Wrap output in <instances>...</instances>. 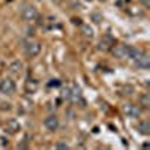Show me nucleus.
Segmentation results:
<instances>
[{"mask_svg":"<svg viewBox=\"0 0 150 150\" xmlns=\"http://www.w3.org/2000/svg\"><path fill=\"white\" fill-rule=\"evenodd\" d=\"M15 89H17V86L11 78H3L2 81H0V93L11 96V95L15 93Z\"/></svg>","mask_w":150,"mask_h":150,"instance_id":"f257e3e1","label":"nucleus"},{"mask_svg":"<svg viewBox=\"0 0 150 150\" xmlns=\"http://www.w3.org/2000/svg\"><path fill=\"white\" fill-rule=\"evenodd\" d=\"M111 51L116 59H128L129 51H131V45H114L111 48Z\"/></svg>","mask_w":150,"mask_h":150,"instance_id":"f03ea898","label":"nucleus"},{"mask_svg":"<svg viewBox=\"0 0 150 150\" xmlns=\"http://www.w3.org/2000/svg\"><path fill=\"white\" fill-rule=\"evenodd\" d=\"M123 112L131 119H138L141 117V108L135 104H125L123 105Z\"/></svg>","mask_w":150,"mask_h":150,"instance_id":"7ed1b4c3","label":"nucleus"},{"mask_svg":"<svg viewBox=\"0 0 150 150\" xmlns=\"http://www.w3.org/2000/svg\"><path fill=\"white\" fill-rule=\"evenodd\" d=\"M116 45V39L112 38L111 35H105L101 42H99V47L98 50H101V51H111V48Z\"/></svg>","mask_w":150,"mask_h":150,"instance_id":"20e7f679","label":"nucleus"},{"mask_svg":"<svg viewBox=\"0 0 150 150\" xmlns=\"http://www.w3.org/2000/svg\"><path fill=\"white\" fill-rule=\"evenodd\" d=\"M44 125H45V128L50 131V132H56L60 126V122H59V117L51 114V116H48L45 120H44Z\"/></svg>","mask_w":150,"mask_h":150,"instance_id":"39448f33","label":"nucleus"},{"mask_svg":"<svg viewBox=\"0 0 150 150\" xmlns=\"http://www.w3.org/2000/svg\"><path fill=\"white\" fill-rule=\"evenodd\" d=\"M21 18L24 21H35L38 18V9L35 6H26L21 12Z\"/></svg>","mask_w":150,"mask_h":150,"instance_id":"423d86ee","label":"nucleus"},{"mask_svg":"<svg viewBox=\"0 0 150 150\" xmlns=\"http://www.w3.org/2000/svg\"><path fill=\"white\" fill-rule=\"evenodd\" d=\"M134 65H135L137 69H144V71L149 69L150 68V56L143 53L137 60H134Z\"/></svg>","mask_w":150,"mask_h":150,"instance_id":"0eeeda50","label":"nucleus"},{"mask_svg":"<svg viewBox=\"0 0 150 150\" xmlns=\"http://www.w3.org/2000/svg\"><path fill=\"white\" fill-rule=\"evenodd\" d=\"M24 51H26V54L29 57H36L41 53V44L39 42H29L26 45V48H24Z\"/></svg>","mask_w":150,"mask_h":150,"instance_id":"6e6552de","label":"nucleus"},{"mask_svg":"<svg viewBox=\"0 0 150 150\" xmlns=\"http://www.w3.org/2000/svg\"><path fill=\"white\" fill-rule=\"evenodd\" d=\"M20 129H21V125L17 122V120H8L6 122V125H5V131L9 134V135H15V134H18L20 132Z\"/></svg>","mask_w":150,"mask_h":150,"instance_id":"1a4fd4ad","label":"nucleus"},{"mask_svg":"<svg viewBox=\"0 0 150 150\" xmlns=\"http://www.w3.org/2000/svg\"><path fill=\"white\" fill-rule=\"evenodd\" d=\"M23 71H24V63H23L21 60H14L9 65V72L14 74V75H21Z\"/></svg>","mask_w":150,"mask_h":150,"instance_id":"9d476101","label":"nucleus"},{"mask_svg":"<svg viewBox=\"0 0 150 150\" xmlns=\"http://www.w3.org/2000/svg\"><path fill=\"white\" fill-rule=\"evenodd\" d=\"M68 101H71V102L81 101V89H80V87H77V86L69 87V99H68Z\"/></svg>","mask_w":150,"mask_h":150,"instance_id":"9b49d317","label":"nucleus"},{"mask_svg":"<svg viewBox=\"0 0 150 150\" xmlns=\"http://www.w3.org/2000/svg\"><path fill=\"white\" fill-rule=\"evenodd\" d=\"M137 131H138L141 135H150V123H149V122H141V123H138Z\"/></svg>","mask_w":150,"mask_h":150,"instance_id":"f8f14e48","label":"nucleus"},{"mask_svg":"<svg viewBox=\"0 0 150 150\" xmlns=\"http://www.w3.org/2000/svg\"><path fill=\"white\" fill-rule=\"evenodd\" d=\"M143 54V51L141 50H138V48H135V47H131V51H129V57L128 59H132V60H137L140 56Z\"/></svg>","mask_w":150,"mask_h":150,"instance_id":"ddd939ff","label":"nucleus"},{"mask_svg":"<svg viewBox=\"0 0 150 150\" xmlns=\"http://www.w3.org/2000/svg\"><path fill=\"white\" fill-rule=\"evenodd\" d=\"M140 105H141L143 108H146V110L150 107V95L144 93V95L140 98Z\"/></svg>","mask_w":150,"mask_h":150,"instance_id":"4468645a","label":"nucleus"},{"mask_svg":"<svg viewBox=\"0 0 150 150\" xmlns=\"http://www.w3.org/2000/svg\"><path fill=\"white\" fill-rule=\"evenodd\" d=\"M36 89H38V83H36V81H33V80H32V81H29V83L26 84V90H27L29 93H33Z\"/></svg>","mask_w":150,"mask_h":150,"instance_id":"2eb2a0df","label":"nucleus"},{"mask_svg":"<svg viewBox=\"0 0 150 150\" xmlns=\"http://www.w3.org/2000/svg\"><path fill=\"white\" fill-rule=\"evenodd\" d=\"M81 30H83L84 36H87V38H92V36H93V29H92L90 26H83Z\"/></svg>","mask_w":150,"mask_h":150,"instance_id":"dca6fc26","label":"nucleus"},{"mask_svg":"<svg viewBox=\"0 0 150 150\" xmlns=\"http://www.w3.org/2000/svg\"><path fill=\"white\" fill-rule=\"evenodd\" d=\"M62 83L59 81V80H51V81H50L48 83V87H59Z\"/></svg>","mask_w":150,"mask_h":150,"instance_id":"f3484780","label":"nucleus"},{"mask_svg":"<svg viewBox=\"0 0 150 150\" xmlns=\"http://www.w3.org/2000/svg\"><path fill=\"white\" fill-rule=\"evenodd\" d=\"M92 18L95 20V23H101V21H102V17L99 15V14H93V15H92Z\"/></svg>","mask_w":150,"mask_h":150,"instance_id":"a211bd4d","label":"nucleus"},{"mask_svg":"<svg viewBox=\"0 0 150 150\" xmlns=\"http://www.w3.org/2000/svg\"><path fill=\"white\" fill-rule=\"evenodd\" d=\"M56 149H65V150H66V149H69V146L65 144V143H57V144H56Z\"/></svg>","mask_w":150,"mask_h":150,"instance_id":"6ab92c4d","label":"nucleus"},{"mask_svg":"<svg viewBox=\"0 0 150 150\" xmlns=\"http://www.w3.org/2000/svg\"><path fill=\"white\" fill-rule=\"evenodd\" d=\"M0 144H2V147H8L9 146V143H8L6 138H0Z\"/></svg>","mask_w":150,"mask_h":150,"instance_id":"aec40b11","label":"nucleus"},{"mask_svg":"<svg viewBox=\"0 0 150 150\" xmlns=\"http://www.w3.org/2000/svg\"><path fill=\"white\" fill-rule=\"evenodd\" d=\"M2 110H6V111H9L11 110V104H2V107H0Z\"/></svg>","mask_w":150,"mask_h":150,"instance_id":"412c9836","label":"nucleus"},{"mask_svg":"<svg viewBox=\"0 0 150 150\" xmlns=\"http://www.w3.org/2000/svg\"><path fill=\"white\" fill-rule=\"evenodd\" d=\"M8 2H11V0H8Z\"/></svg>","mask_w":150,"mask_h":150,"instance_id":"4be33fe9","label":"nucleus"}]
</instances>
